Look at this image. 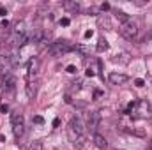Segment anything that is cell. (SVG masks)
<instances>
[{"label":"cell","mask_w":152,"mask_h":150,"mask_svg":"<svg viewBox=\"0 0 152 150\" xmlns=\"http://www.w3.org/2000/svg\"><path fill=\"white\" fill-rule=\"evenodd\" d=\"M75 50H76V46H75V44H71L69 41H66V39H58V41H55V42H51V44H50V53H51V55H55V57L66 55V53L75 51Z\"/></svg>","instance_id":"obj_1"},{"label":"cell","mask_w":152,"mask_h":150,"mask_svg":"<svg viewBox=\"0 0 152 150\" xmlns=\"http://www.w3.org/2000/svg\"><path fill=\"white\" fill-rule=\"evenodd\" d=\"M134 118H147V117H151L152 115V110H151V104L147 103V101H136V108L133 110L131 113Z\"/></svg>","instance_id":"obj_2"},{"label":"cell","mask_w":152,"mask_h":150,"mask_svg":"<svg viewBox=\"0 0 152 150\" xmlns=\"http://www.w3.org/2000/svg\"><path fill=\"white\" fill-rule=\"evenodd\" d=\"M120 34L126 39H134L138 36V25H136V21L129 20V21L122 23V25H120Z\"/></svg>","instance_id":"obj_3"},{"label":"cell","mask_w":152,"mask_h":150,"mask_svg":"<svg viewBox=\"0 0 152 150\" xmlns=\"http://www.w3.org/2000/svg\"><path fill=\"white\" fill-rule=\"evenodd\" d=\"M0 66H2L4 69L12 67V51H11L9 48H5V46L0 48Z\"/></svg>","instance_id":"obj_4"},{"label":"cell","mask_w":152,"mask_h":150,"mask_svg":"<svg viewBox=\"0 0 152 150\" xmlns=\"http://www.w3.org/2000/svg\"><path fill=\"white\" fill-rule=\"evenodd\" d=\"M39 73V58L32 57L28 60V71H27V81H36V76Z\"/></svg>","instance_id":"obj_5"},{"label":"cell","mask_w":152,"mask_h":150,"mask_svg":"<svg viewBox=\"0 0 152 150\" xmlns=\"http://www.w3.org/2000/svg\"><path fill=\"white\" fill-rule=\"evenodd\" d=\"M99 122H101V111H90L88 113V117H87V127H88L90 131L96 133Z\"/></svg>","instance_id":"obj_6"},{"label":"cell","mask_w":152,"mask_h":150,"mask_svg":"<svg viewBox=\"0 0 152 150\" xmlns=\"http://www.w3.org/2000/svg\"><path fill=\"white\" fill-rule=\"evenodd\" d=\"M92 141H94V145H96L99 150H106L108 149V141H106V138H104L103 134H99V133H94Z\"/></svg>","instance_id":"obj_7"},{"label":"cell","mask_w":152,"mask_h":150,"mask_svg":"<svg viewBox=\"0 0 152 150\" xmlns=\"http://www.w3.org/2000/svg\"><path fill=\"white\" fill-rule=\"evenodd\" d=\"M112 60H113L115 64H120V66H127V64L131 62V55H129L127 51H120V53H117V55H115Z\"/></svg>","instance_id":"obj_8"},{"label":"cell","mask_w":152,"mask_h":150,"mask_svg":"<svg viewBox=\"0 0 152 150\" xmlns=\"http://www.w3.org/2000/svg\"><path fill=\"white\" fill-rule=\"evenodd\" d=\"M108 79H110V83H112V85H124L129 78H127L126 74H120V73H110Z\"/></svg>","instance_id":"obj_9"},{"label":"cell","mask_w":152,"mask_h":150,"mask_svg":"<svg viewBox=\"0 0 152 150\" xmlns=\"http://www.w3.org/2000/svg\"><path fill=\"white\" fill-rule=\"evenodd\" d=\"M25 94L28 99H34L37 95V81H27L25 85Z\"/></svg>","instance_id":"obj_10"},{"label":"cell","mask_w":152,"mask_h":150,"mask_svg":"<svg viewBox=\"0 0 152 150\" xmlns=\"http://www.w3.org/2000/svg\"><path fill=\"white\" fill-rule=\"evenodd\" d=\"M11 42H12L16 48H21V46H25V44L28 42V36H27V34H14L12 39H11Z\"/></svg>","instance_id":"obj_11"},{"label":"cell","mask_w":152,"mask_h":150,"mask_svg":"<svg viewBox=\"0 0 152 150\" xmlns=\"http://www.w3.org/2000/svg\"><path fill=\"white\" fill-rule=\"evenodd\" d=\"M122 131H124V133H127V134L138 136V138H145V136H147L145 129H142V127H122Z\"/></svg>","instance_id":"obj_12"},{"label":"cell","mask_w":152,"mask_h":150,"mask_svg":"<svg viewBox=\"0 0 152 150\" xmlns=\"http://www.w3.org/2000/svg\"><path fill=\"white\" fill-rule=\"evenodd\" d=\"M69 127L73 129V131H76L80 136H83V133H85V127H83V122L78 118V117H75L73 120H71V124H69Z\"/></svg>","instance_id":"obj_13"},{"label":"cell","mask_w":152,"mask_h":150,"mask_svg":"<svg viewBox=\"0 0 152 150\" xmlns=\"http://www.w3.org/2000/svg\"><path fill=\"white\" fill-rule=\"evenodd\" d=\"M97 25H99V28H103V30H112V23H110V20H108L106 14H99V16H97Z\"/></svg>","instance_id":"obj_14"},{"label":"cell","mask_w":152,"mask_h":150,"mask_svg":"<svg viewBox=\"0 0 152 150\" xmlns=\"http://www.w3.org/2000/svg\"><path fill=\"white\" fill-rule=\"evenodd\" d=\"M62 7H64L66 11L78 12V11H80V2H76V0H66V2L62 4Z\"/></svg>","instance_id":"obj_15"},{"label":"cell","mask_w":152,"mask_h":150,"mask_svg":"<svg viewBox=\"0 0 152 150\" xmlns=\"http://www.w3.org/2000/svg\"><path fill=\"white\" fill-rule=\"evenodd\" d=\"M11 124H12V125L23 124V113L21 111H12L11 113Z\"/></svg>","instance_id":"obj_16"},{"label":"cell","mask_w":152,"mask_h":150,"mask_svg":"<svg viewBox=\"0 0 152 150\" xmlns=\"http://www.w3.org/2000/svg\"><path fill=\"white\" fill-rule=\"evenodd\" d=\"M12 133H14L16 138L23 136V133H25V124H16V125H12Z\"/></svg>","instance_id":"obj_17"},{"label":"cell","mask_w":152,"mask_h":150,"mask_svg":"<svg viewBox=\"0 0 152 150\" xmlns=\"http://www.w3.org/2000/svg\"><path fill=\"white\" fill-rule=\"evenodd\" d=\"M113 12H115V16L120 20V23H126V21H129L131 18H129V14H126L124 11H118V9H113Z\"/></svg>","instance_id":"obj_18"},{"label":"cell","mask_w":152,"mask_h":150,"mask_svg":"<svg viewBox=\"0 0 152 150\" xmlns=\"http://www.w3.org/2000/svg\"><path fill=\"white\" fill-rule=\"evenodd\" d=\"M108 46H110V44H108V41H106V39L99 37V41H97V51H106V50H108Z\"/></svg>","instance_id":"obj_19"},{"label":"cell","mask_w":152,"mask_h":150,"mask_svg":"<svg viewBox=\"0 0 152 150\" xmlns=\"http://www.w3.org/2000/svg\"><path fill=\"white\" fill-rule=\"evenodd\" d=\"M67 138H69V141H71V143H76V141H78V138H80V134H78L76 131H73L71 127H67Z\"/></svg>","instance_id":"obj_20"},{"label":"cell","mask_w":152,"mask_h":150,"mask_svg":"<svg viewBox=\"0 0 152 150\" xmlns=\"http://www.w3.org/2000/svg\"><path fill=\"white\" fill-rule=\"evenodd\" d=\"M28 150H42V141H39V140L32 141L30 147H28Z\"/></svg>","instance_id":"obj_21"},{"label":"cell","mask_w":152,"mask_h":150,"mask_svg":"<svg viewBox=\"0 0 152 150\" xmlns=\"http://www.w3.org/2000/svg\"><path fill=\"white\" fill-rule=\"evenodd\" d=\"M73 87H71V92H78V90H81V85H83V81L81 79H76L75 83H71Z\"/></svg>","instance_id":"obj_22"},{"label":"cell","mask_w":152,"mask_h":150,"mask_svg":"<svg viewBox=\"0 0 152 150\" xmlns=\"http://www.w3.org/2000/svg\"><path fill=\"white\" fill-rule=\"evenodd\" d=\"M14 34H25V23H23V21H20V23L16 25V28H14Z\"/></svg>","instance_id":"obj_23"},{"label":"cell","mask_w":152,"mask_h":150,"mask_svg":"<svg viewBox=\"0 0 152 150\" xmlns=\"http://www.w3.org/2000/svg\"><path fill=\"white\" fill-rule=\"evenodd\" d=\"M76 51H80L81 55H88V53H90V50H88L87 46H76Z\"/></svg>","instance_id":"obj_24"},{"label":"cell","mask_w":152,"mask_h":150,"mask_svg":"<svg viewBox=\"0 0 152 150\" xmlns=\"http://www.w3.org/2000/svg\"><path fill=\"white\" fill-rule=\"evenodd\" d=\"M32 122H36V124H39V125H42V124H44V118H42L41 115H37V117L32 118Z\"/></svg>","instance_id":"obj_25"},{"label":"cell","mask_w":152,"mask_h":150,"mask_svg":"<svg viewBox=\"0 0 152 150\" xmlns=\"http://www.w3.org/2000/svg\"><path fill=\"white\" fill-rule=\"evenodd\" d=\"M69 23H71L69 18H62V20H60V25H62V27H69Z\"/></svg>","instance_id":"obj_26"},{"label":"cell","mask_w":152,"mask_h":150,"mask_svg":"<svg viewBox=\"0 0 152 150\" xmlns=\"http://www.w3.org/2000/svg\"><path fill=\"white\" fill-rule=\"evenodd\" d=\"M85 74H87V76H90V78H92V76H96V69H94V67H88Z\"/></svg>","instance_id":"obj_27"},{"label":"cell","mask_w":152,"mask_h":150,"mask_svg":"<svg viewBox=\"0 0 152 150\" xmlns=\"http://www.w3.org/2000/svg\"><path fill=\"white\" fill-rule=\"evenodd\" d=\"M134 85H136V87H143V85H145V81H143L142 78H136V79H134Z\"/></svg>","instance_id":"obj_28"},{"label":"cell","mask_w":152,"mask_h":150,"mask_svg":"<svg viewBox=\"0 0 152 150\" xmlns=\"http://www.w3.org/2000/svg\"><path fill=\"white\" fill-rule=\"evenodd\" d=\"M0 111L7 113V111H9V104H7V103H5V104H0Z\"/></svg>","instance_id":"obj_29"},{"label":"cell","mask_w":152,"mask_h":150,"mask_svg":"<svg viewBox=\"0 0 152 150\" xmlns=\"http://www.w3.org/2000/svg\"><path fill=\"white\" fill-rule=\"evenodd\" d=\"M66 71H67L69 74H75V73H76V67H75V66H67V69H66Z\"/></svg>","instance_id":"obj_30"},{"label":"cell","mask_w":152,"mask_h":150,"mask_svg":"<svg viewBox=\"0 0 152 150\" xmlns=\"http://www.w3.org/2000/svg\"><path fill=\"white\" fill-rule=\"evenodd\" d=\"M92 36H94V32H92V30H87V32L83 34V37H85V39H90Z\"/></svg>","instance_id":"obj_31"},{"label":"cell","mask_w":152,"mask_h":150,"mask_svg":"<svg viewBox=\"0 0 152 150\" xmlns=\"http://www.w3.org/2000/svg\"><path fill=\"white\" fill-rule=\"evenodd\" d=\"M108 9H110V4H106V2L101 4V11H108Z\"/></svg>","instance_id":"obj_32"},{"label":"cell","mask_w":152,"mask_h":150,"mask_svg":"<svg viewBox=\"0 0 152 150\" xmlns=\"http://www.w3.org/2000/svg\"><path fill=\"white\" fill-rule=\"evenodd\" d=\"M7 27H9V21H7V20H4V21L0 23V28H7Z\"/></svg>","instance_id":"obj_33"},{"label":"cell","mask_w":152,"mask_h":150,"mask_svg":"<svg viewBox=\"0 0 152 150\" xmlns=\"http://www.w3.org/2000/svg\"><path fill=\"white\" fill-rule=\"evenodd\" d=\"M101 95H103V92H101V90H96V92H94V99H99Z\"/></svg>","instance_id":"obj_34"},{"label":"cell","mask_w":152,"mask_h":150,"mask_svg":"<svg viewBox=\"0 0 152 150\" xmlns=\"http://www.w3.org/2000/svg\"><path fill=\"white\" fill-rule=\"evenodd\" d=\"M64 99H66V103H67V104H71V103H73V99H71V95H66Z\"/></svg>","instance_id":"obj_35"},{"label":"cell","mask_w":152,"mask_h":150,"mask_svg":"<svg viewBox=\"0 0 152 150\" xmlns=\"http://www.w3.org/2000/svg\"><path fill=\"white\" fill-rule=\"evenodd\" d=\"M58 125H60V120H58V118H55V120H53V127H58Z\"/></svg>","instance_id":"obj_36"},{"label":"cell","mask_w":152,"mask_h":150,"mask_svg":"<svg viewBox=\"0 0 152 150\" xmlns=\"http://www.w3.org/2000/svg\"><path fill=\"white\" fill-rule=\"evenodd\" d=\"M5 14H7V11L4 7H0V16H5Z\"/></svg>","instance_id":"obj_37"},{"label":"cell","mask_w":152,"mask_h":150,"mask_svg":"<svg viewBox=\"0 0 152 150\" xmlns=\"http://www.w3.org/2000/svg\"><path fill=\"white\" fill-rule=\"evenodd\" d=\"M0 141H4V143H5V136H4V134H0Z\"/></svg>","instance_id":"obj_38"},{"label":"cell","mask_w":152,"mask_h":150,"mask_svg":"<svg viewBox=\"0 0 152 150\" xmlns=\"http://www.w3.org/2000/svg\"><path fill=\"white\" fill-rule=\"evenodd\" d=\"M149 149H151V150H152V143H151V145H149Z\"/></svg>","instance_id":"obj_39"}]
</instances>
